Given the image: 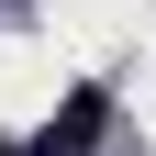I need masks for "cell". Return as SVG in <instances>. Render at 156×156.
Wrapping results in <instances>:
<instances>
[{"label": "cell", "mask_w": 156, "mask_h": 156, "mask_svg": "<svg viewBox=\"0 0 156 156\" xmlns=\"http://www.w3.org/2000/svg\"><path fill=\"white\" fill-rule=\"evenodd\" d=\"M101 112H112L101 89H67V112H56L45 134H23V145H11V156H78V145H89V134H101Z\"/></svg>", "instance_id": "obj_1"}]
</instances>
